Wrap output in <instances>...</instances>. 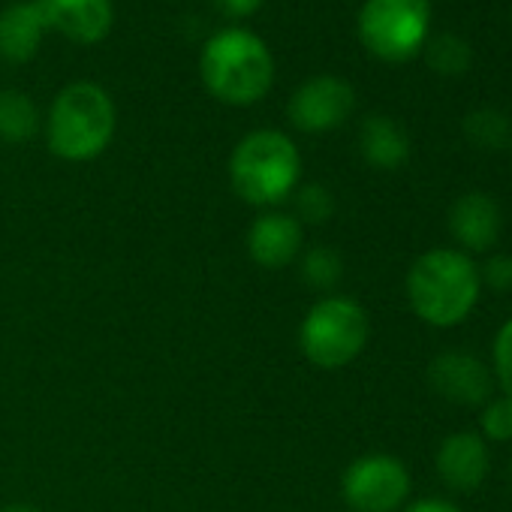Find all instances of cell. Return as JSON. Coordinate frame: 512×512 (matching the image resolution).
<instances>
[{
	"label": "cell",
	"instance_id": "6da1fadb",
	"mask_svg": "<svg viewBox=\"0 0 512 512\" xmlns=\"http://www.w3.org/2000/svg\"><path fill=\"white\" fill-rule=\"evenodd\" d=\"M407 305L431 329L467 323L482 299L479 266L458 247H431L419 253L404 278Z\"/></svg>",
	"mask_w": 512,
	"mask_h": 512
},
{
	"label": "cell",
	"instance_id": "7a4b0ae2",
	"mask_svg": "<svg viewBox=\"0 0 512 512\" xmlns=\"http://www.w3.org/2000/svg\"><path fill=\"white\" fill-rule=\"evenodd\" d=\"M275 55L269 43L241 25L211 34L199 55V79L223 106H253L275 85Z\"/></svg>",
	"mask_w": 512,
	"mask_h": 512
},
{
	"label": "cell",
	"instance_id": "3957f363",
	"mask_svg": "<svg viewBox=\"0 0 512 512\" xmlns=\"http://www.w3.org/2000/svg\"><path fill=\"white\" fill-rule=\"evenodd\" d=\"M118 109L112 94L91 79H76L58 91L46 115V145L64 163H91L115 139Z\"/></svg>",
	"mask_w": 512,
	"mask_h": 512
},
{
	"label": "cell",
	"instance_id": "277c9868",
	"mask_svg": "<svg viewBox=\"0 0 512 512\" xmlns=\"http://www.w3.org/2000/svg\"><path fill=\"white\" fill-rule=\"evenodd\" d=\"M302 181V154L284 130H250L229 154V184L253 208L287 202Z\"/></svg>",
	"mask_w": 512,
	"mask_h": 512
},
{
	"label": "cell",
	"instance_id": "5b68a950",
	"mask_svg": "<svg viewBox=\"0 0 512 512\" xmlns=\"http://www.w3.org/2000/svg\"><path fill=\"white\" fill-rule=\"evenodd\" d=\"M371 338L368 311L350 296H323L314 302L299 326L302 356L320 371H341L353 365Z\"/></svg>",
	"mask_w": 512,
	"mask_h": 512
},
{
	"label": "cell",
	"instance_id": "8992f818",
	"mask_svg": "<svg viewBox=\"0 0 512 512\" xmlns=\"http://www.w3.org/2000/svg\"><path fill=\"white\" fill-rule=\"evenodd\" d=\"M431 0H365L356 31L362 46L389 64L410 61L428 40Z\"/></svg>",
	"mask_w": 512,
	"mask_h": 512
},
{
	"label": "cell",
	"instance_id": "52a82bcc",
	"mask_svg": "<svg viewBox=\"0 0 512 512\" xmlns=\"http://www.w3.org/2000/svg\"><path fill=\"white\" fill-rule=\"evenodd\" d=\"M410 470L398 455L368 452L347 464L341 497L353 512H401L410 500Z\"/></svg>",
	"mask_w": 512,
	"mask_h": 512
},
{
	"label": "cell",
	"instance_id": "ba28073f",
	"mask_svg": "<svg viewBox=\"0 0 512 512\" xmlns=\"http://www.w3.org/2000/svg\"><path fill=\"white\" fill-rule=\"evenodd\" d=\"M356 109V91L347 79L341 76H311L305 79L290 103H287V118L299 133H332L341 124H347V118Z\"/></svg>",
	"mask_w": 512,
	"mask_h": 512
},
{
	"label": "cell",
	"instance_id": "9c48e42d",
	"mask_svg": "<svg viewBox=\"0 0 512 512\" xmlns=\"http://www.w3.org/2000/svg\"><path fill=\"white\" fill-rule=\"evenodd\" d=\"M428 386L449 404L482 407L494 395L491 365L467 350H446L428 365Z\"/></svg>",
	"mask_w": 512,
	"mask_h": 512
},
{
	"label": "cell",
	"instance_id": "30bf717a",
	"mask_svg": "<svg viewBox=\"0 0 512 512\" xmlns=\"http://www.w3.org/2000/svg\"><path fill=\"white\" fill-rule=\"evenodd\" d=\"M434 470L449 491L473 494L482 488L491 470V449L479 431H452L440 440Z\"/></svg>",
	"mask_w": 512,
	"mask_h": 512
},
{
	"label": "cell",
	"instance_id": "8fae6325",
	"mask_svg": "<svg viewBox=\"0 0 512 512\" xmlns=\"http://www.w3.org/2000/svg\"><path fill=\"white\" fill-rule=\"evenodd\" d=\"M305 247V226L290 211H263L247 229V253L256 266L281 272L293 266Z\"/></svg>",
	"mask_w": 512,
	"mask_h": 512
},
{
	"label": "cell",
	"instance_id": "7c38bea8",
	"mask_svg": "<svg viewBox=\"0 0 512 512\" xmlns=\"http://www.w3.org/2000/svg\"><path fill=\"white\" fill-rule=\"evenodd\" d=\"M449 235L464 253H488L503 235V211L494 196L482 190L461 193L446 214Z\"/></svg>",
	"mask_w": 512,
	"mask_h": 512
},
{
	"label": "cell",
	"instance_id": "4fadbf2b",
	"mask_svg": "<svg viewBox=\"0 0 512 512\" xmlns=\"http://www.w3.org/2000/svg\"><path fill=\"white\" fill-rule=\"evenodd\" d=\"M52 31L76 46H97L115 22L112 0H37Z\"/></svg>",
	"mask_w": 512,
	"mask_h": 512
},
{
	"label": "cell",
	"instance_id": "5bb4252c",
	"mask_svg": "<svg viewBox=\"0 0 512 512\" xmlns=\"http://www.w3.org/2000/svg\"><path fill=\"white\" fill-rule=\"evenodd\" d=\"M49 31L46 13L37 0H16L0 10V58L13 67L31 64Z\"/></svg>",
	"mask_w": 512,
	"mask_h": 512
},
{
	"label": "cell",
	"instance_id": "9a60e30c",
	"mask_svg": "<svg viewBox=\"0 0 512 512\" xmlns=\"http://www.w3.org/2000/svg\"><path fill=\"white\" fill-rule=\"evenodd\" d=\"M359 151L368 166L392 172L410 160V136L389 115H368L359 127Z\"/></svg>",
	"mask_w": 512,
	"mask_h": 512
},
{
	"label": "cell",
	"instance_id": "2e32d148",
	"mask_svg": "<svg viewBox=\"0 0 512 512\" xmlns=\"http://www.w3.org/2000/svg\"><path fill=\"white\" fill-rule=\"evenodd\" d=\"M43 127L40 109L37 103L16 88H4L0 91V142L10 145H22L31 142Z\"/></svg>",
	"mask_w": 512,
	"mask_h": 512
},
{
	"label": "cell",
	"instance_id": "e0dca14e",
	"mask_svg": "<svg viewBox=\"0 0 512 512\" xmlns=\"http://www.w3.org/2000/svg\"><path fill=\"white\" fill-rule=\"evenodd\" d=\"M464 136L470 145H476L482 151H497L512 142V124L500 109L482 106L464 118Z\"/></svg>",
	"mask_w": 512,
	"mask_h": 512
},
{
	"label": "cell",
	"instance_id": "ac0fdd59",
	"mask_svg": "<svg viewBox=\"0 0 512 512\" xmlns=\"http://www.w3.org/2000/svg\"><path fill=\"white\" fill-rule=\"evenodd\" d=\"M302 281L311 290L320 293H332L341 281H344V260L335 247L317 244L302 256Z\"/></svg>",
	"mask_w": 512,
	"mask_h": 512
},
{
	"label": "cell",
	"instance_id": "d6986e66",
	"mask_svg": "<svg viewBox=\"0 0 512 512\" xmlns=\"http://www.w3.org/2000/svg\"><path fill=\"white\" fill-rule=\"evenodd\" d=\"M425 58H428V67L434 73H443V76H461L467 67H470V46L464 37L458 34H440L434 37L428 46H425Z\"/></svg>",
	"mask_w": 512,
	"mask_h": 512
},
{
	"label": "cell",
	"instance_id": "ffe728a7",
	"mask_svg": "<svg viewBox=\"0 0 512 512\" xmlns=\"http://www.w3.org/2000/svg\"><path fill=\"white\" fill-rule=\"evenodd\" d=\"M293 199V205H296V211H293V217L305 226V223H311V226H323V223H329L332 220V214H335V193L326 187V184H302V187H296V193L290 196Z\"/></svg>",
	"mask_w": 512,
	"mask_h": 512
},
{
	"label": "cell",
	"instance_id": "44dd1931",
	"mask_svg": "<svg viewBox=\"0 0 512 512\" xmlns=\"http://www.w3.org/2000/svg\"><path fill=\"white\" fill-rule=\"evenodd\" d=\"M479 434L485 443H512V395H491L479 407Z\"/></svg>",
	"mask_w": 512,
	"mask_h": 512
},
{
	"label": "cell",
	"instance_id": "7402d4cb",
	"mask_svg": "<svg viewBox=\"0 0 512 512\" xmlns=\"http://www.w3.org/2000/svg\"><path fill=\"white\" fill-rule=\"evenodd\" d=\"M491 374L497 386L512 395V317L497 329L494 344H491Z\"/></svg>",
	"mask_w": 512,
	"mask_h": 512
},
{
	"label": "cell",
	"instance_id": "603a6c76",
	"mask_svg": "<svg viewBox=\"0 0 512 512\" xmlns=\"http://www.w3.org/2000/svg\"><path fill=\"white\" fill-rule=\"evenodd\" d=\"M482 290H491L497 296L512 293V253H488L485 263L479 266Z\"/></svg>",
	"mask_w": 512,
	"mask_h": 512
},
{
	"label": "cell",
	"instance_id": "cb8c5ba5",
	"mask_svg": "<svg viewBox=\"0 0 512 512\" xmlns=\"http://www.w3.org/2000/svg\"><path fill=\"white\" fill-rule=\"evenodd\" d=\"M211 4L220 16H226L232 22H244V19L260 13L266 0H211Z\"/></svg>",
	"mask_w": 512,
	"mask_h": 512
},
{
	"label": "cell",
	"instance_id": "d4e9b609",
	"mask_svg": "<svg viewBox=\"0 0 512 512\" xmlns=\"http://www.w3.org/2000/svg\"><path fill=\"white\" fill-rule=\"evenodd\" d=\"M401 512H464V509L446 497H419V500H407Z\"/></svg>",
	"mask_w": 512,
	"mask_h": 512
},
{
	"label": "cell",
	"instance_id": "484cf974",
	"mask_svg": "<svg viewBox=\"0 0 512 512\" xmlns=\"http://www.w3.org/2000/svg\"><path fill=\"white\" fill-rule=\"evenodd\" d=\"M0 512H40V509L31 506V503H10L7 509H0Z\"/></svg>",
	"mask_w": 512,
	"mask_h": 512
},
{
	"label": "cell",
	"instance_id": "4316f807",
	"mask_svg": "<svg viewBox=\"0 0 512 512\" xmlns=\"http://www.w3.org/2000/svg\"><path fill=\"white\" fill-rule=\"evenodd\" d=\"M509 485H512V461H509Z\"/></svg>",
	"mask_w": 512,
	"mask_h": 512
}]
</instances>
